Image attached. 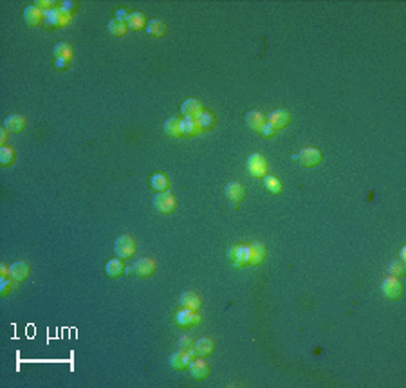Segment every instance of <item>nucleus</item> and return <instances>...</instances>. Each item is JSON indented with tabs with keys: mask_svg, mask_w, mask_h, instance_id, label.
<instances>
[{
	"mask_svg": "<svg viewBox=\"0 0 406 388\" xmlns=\"http://www.w3.org/2000/svg\"><path fill=\"white\" fill-rule=\"evenodd\" d=\"M53 55H55V58L71 60V56H72V47L69 45V43H65V42H60V43H56V45L53 47Z\"/></svg>",
	"mask_w": 406,
	"mask_h": 388,
	"instance_id": "29",
	"label": "nucleus"
},
{
	"mask_svg": "<svg viewBox=\"0 0 406 388\" xmlns=\"http://www.w3.org/2000/svg\"><path fill=\"white\" fill-rule=\"evenodd\" d=\"M60 8H62V11H64L65 15H71L76 11V2H72V0H65V2H62L60 4Z\"/></svg>",
	"mask_w": 406,
	"mask_h": 388,
	"instance_id": "35",
	"label": "nucleus"
},
{
	"mask_svg": "<svg viewBox=\"0 0 406 388\" xmlns=\"http://www.w3.org/2000/svg\"><path fill=\"white\" fill-rule=\"evenodd\" d=\"M43 20L47 27H64L71 22V15H65L58 6L51 11H43Z\"/></svg>",
	"mask_w": 406,
	"mask_h": 388,
	"instance_id": "6",
	"label": "nucleus"
},
{
	"mask_svg": "<svg viewBox=\"0 0 406 388\" xmlns=\"http://www.w3.org/2000/svg\"><path fill=\"white\" fill-rule=\"evenodd\" d=\"M179 307L197 312L200 309V298L195 295V293L184 291V293H181V296H179Z\"/></svg>",
	"mask_w": 406,
	"mask_h": 388,
	"instance_id": "14",
	"label": "nucleus"
},
{
	"mask_svg": "<svg viewBox=\"0 0 406 388\" xmlns=\"http://www.w3.org/2000/svg\"><path fill=\"white\" fill-rule=\"evenodd\" d=\"M34 6H36V8H43L45 11H51V9L56 8V2H53V0H36Z\"/></svg>",
	"mask_w": 406,
	"mask_h": 388,
	"instance_id": "37",
	"label": "nucleus"
},
{
	"mask_svg": "<svg viewBox=\"0 0 406 388\" xmlns=\"http://www.w3.org/2000/svg\"><path fill=\"white\" fill-rule=\"evenodd\" d=\"M43 20V11L40 8H36V6H27L26 9H24V22H26L29 27H36L40 26Z\"/></svg>",
	"mask_w": 406,
	"mask_h": 388,
	"instance_id": "16",
	"label": "nucleus"
},
{
	"mask_svg": "<svg viewBox=\"0 0 406 388\" xmlns=\"http://www.w3.org/2000/svg\"><path fill=\"white\" fill-rule=\"evenodd\" d=\"M114 253L118 258L125 260V258H130L132 255L135 253V242L130 235H119L114 242Z\"/></svg>",
	"mask_w": 406,
	"mask_h": 388,
	"instance_id": "5",
	"label": "nucleus"
},
{
	"mask_svg": "<svg viewBox=\"0 0 406 388\" xmlns=\"http://www.w3.org/2000/svg\"><path fill=\"white\" fill-rule=\"evenodd\" d=\"M245 170L251 177L255 179H262L264 175H267V161L262 154H251L245 161Z\"/></svg>",
	"mask_w": 406,
	"mask_h": 388,
	"instance_id": "3",
	"label": "nucleus"
},
{
	"mask_svg": "<svg viewBox=\"0 0 406 388\" xmlns=\"http://www.w3.org/2000/svg\"><path fill=\"white\" fill-rule=\"evenodd\" d=\"M244 121L247 128H251L253 132H260L264 125H266V116L262 112H258V110H249V112H245Z\"/></svg>",
	"mask_w": 406,
	"mask_h": 388,
	"instance_id": "13",
	"label": "nucleus"
},
{
	"mask_svg": "<svg viewBox=\"0 0 406 388\" xmlns=\"http://www.w3.org/2000/svg\"><path fill=\"white\" fill-rule=\"evenodd\" d=\"M191 347H193V342H191L190 336H182L181 340L177 342V349L179 350H188V349H191Z\"/></svg>",
	"mask_w": 406,
	"mask_h": 388,
	"instance_id": "36",
	"label": "nucleus"
},
{
	"mask_svg": "<svg viewBox=\"0 0 406 388\" xmlns=\"http://www.w3.org/2000/svg\"><path fill=\"white\" fill-rule=\"evenodd\" d=\"M125 24H127V29L139 31V29H143V27H146V18H144V15L139 13V11H132Z\"/></svg>",
	"mask_w": 406,
	"mask_h": 388,
	"instance_id": "21",
	"label": "nucleus"
},
{
	"mask_svg": "<svg viewBox=\"0 0 406 388\" xmlns=\"http://www.w3.org/2000/svg\"><path fill=\"white\" fill-rule=\"evenodd\" d=\"M150 186H152V190L154 191H166L168 190V186H170V181H168V177H166L165 173H154L152 177H150Z\"/></svg>",
	"mask_w": 406,
	"mask_h": 388,
	"instance_id": "26",
	"label": "nucleus"
},
{
	"mask_svg": "<svg viewBox=\"0 0 406 388\" xmlns=\"http://www.w3.org/2000/svg\"><path fill=\"white\" fill-rule=\"evenodd\" d=\"M266 121L271 123L276 130H282V128H285L289 123H291V114L284 109H276V110H273L271 114L266 116Z\"/></svg>",
	"mask_w": 406,
	"mask_h": 388,
	"instance_id": "10",
	"label": "nucleus"
},
{
	"mask_svg": "<svg viewBox=\"0 0 406 388\" xmlns=\"http://www.w3.org/2000/svg\"><path fill=\"white\" fill-rule=\"evenodd\" d=\"M67 62H69V60H65V58H56L55 67L56 69H67Z\"/></svg>",
	"mask_w": 406,
	"mask_h": 388,
	"instance_id": "40",
	"label": "nucleus"
},
{
	"mask_svg": "<svg viewBox=\"0 0 406 388\" xmlns=\"http://www.w3.org/2000/svg\"><path fill=\"white\" fill-rule=\"evenodd\" d=\"M188 370H190V375L193 379H206L208 375H210V367H208V363L204 361L202 358L193 359V361L190 363Z\"/></svg>",
	"mask_w": 406,
	"mask_h": 388,
	"instance_id": "15",
	"label": "nucleus"
},
{
	"mask_svg": "<svg viewBox=\"0 0 406 388\" xmlns=\"http://www.w3.org/2000/svg\"><path fill=\"white\" fill-rule=\"evenodd\" d=\"M202 105H200L199 100H195V98H188L184 100L181 105V114L184 118H191V119H197L200 114H202Z\"/></svg>",
	"mask_w": 406,
	"mask_h": 388,
	"instance_id": "12",
	"label": "nucleus"
},
{
	"mask_svg": "<svg viewBox=\"0 0 406 388\" xmlns=\"http://www.w3.org/2000/svg\"><path fill=\"white\" fill-rule=\"evenodd\" d=\"M152 206L157 213H161V215H170V213H174L175 208H177V201H175L172 191H168V190L159 191L157 195H154Z\"/></svg>",
	"mask_w": 406,
	"mask_h": 388,
	"instance_id": "1",
	"label": "nucleus"
},
{
	"mask_svg": "<svg viewBox=\"0 0 406 388\" xmlns=\"http://www.w3.org/2000/svg\"><path fill=\"white\" fill-rule=\"evenodd\" d=\"M191 349H193L197 358H208V356L213 352V342L210 337H199V340L193 343Z\"/></svg>",
	"mask_w": 406,
	"mask_h": 388,
	"instance_id": "19",
	"label": "nucleus"
},
{
	"mask_svg": "<svg viewBox=\"0 0 406 388\" xmlns=\"http://www.w3.org/2000/svg\"><path fill=\"white\" fill-rule=\"evenodd\" d=\"M228 260L231 262L235 267L249 266L251 248L247 244H237V246H233V248L228 251Z\"/></svg>",
	"mask_w": 406,
	"mask_h": 388,
	"instance_id": "2",
	"label": "nucleus"
},
{
	"mask_svg": "<svg viewBox=\"0 0 406 388\" xmlns=\"http://www.w3.org/2000/svg\"><path fill=\"white\" fill-rule=\"evenodd\" d=\"M15 159V152L13 148L9 147H0V165L2 166H9Z\"/></svg>",
	"mask_w": 406,
	"mask_h": 388,
	"instance_id": "33",
	"label": "nucleus"
},
{
	"mask_svg": "<svg viewBox=\"0 0 406 388\" xmlns=\"http://www.w3.org/2000/svg\"><path fill=\"white\" fill-rule=\"evenodd\" d=\"M404 258H406V248H404V246H402V248H401V258H399V260L404 262Z\"/></svg>",
	"mask_w": 406,
	"mask_h": 388,
	"instance_id": "42",
	"label": "nucleus"
},
{
	"mask_svg": "<svg viewBox=\"0 0 406 388\" xmlns=\"http://www.w3.org/2000/svg\"><path fill=\"white\" fill-rule=\"evenodd\" d=\"M197 123H199L200 130H210V128H213V125H215V118H213L212 112L202 110V114L197 118Z\"/></svg>",
	"mask_w": 406,
	"mask_h": 388,
	"instance_id": "31",
	"label": "nucleus"
},
{
	"mask_svg": "<svg viewBox=\"0 0 406 388\" xmlns=\"http://www.w3.org/2000/svg\"><path fill=\"white\" fill-rule=\"evenodd\" d=\"M163 130L170 137H179L181 135V118H177V116L168 118L165 121V125H163Z\"/></svg>",
	"mask_w": 406,
	"mask_h": 388,
	"instance_id": "23",
	"label": "nucleus"
},
{
	"mask_svg": "<svg viewBox=\"0 0 406 388\" xmlns=\"http://www.w3.org/2000/svg\"><path fill=\"white\" fill-rule=\"evenodd\" d=\"M6 141H8V130H6V128H0V147H4Z\"/></svg>",
	"mask_w": 406,
	"mask_h": 388,
	"instance_id": "41",
	"label": "nucleus"
},
{
	"mask_svg": "<svg viewBox=\"0 0 406 388\" xmlns=\"http://www.w3.org/2000/svg\"><path fill=\"white\" fill-rule=\"evenodd\" d=\"M15 285H17V282H15V280L8 278V276H2V280H0V293H2V296L9 295Z\"/></svg>",
	"mask_w": 406,
	"mask_h": 388,
	"instance_id": "34",
	"label": "nucleus"
},
{
	"mask_svg": "<svg viewBox=\"0 0 406 388\" xmlns=\"http://www.w3.org/2000/svg\"><path fill=\"white\" fill-rule=\"evenodd\" d=\"M130 267H132V273H134L135 276H139V278H148L150 274L156 271V262L148 257H143V258H137Z\"/></svg>",
	"mask_w": 406,
	"mask_h": 388,
	"instance_id": "9",
	"label": "nucleus"
},
{
	"mask_svg": "<svg viewBox=\"0 0 406 388\" xmlns=\"http://www.w3.org/2000/svg\"><path fill=\"white\" fill-rule=\"evenodd\" d=\"M296 156H298V163H300L301 166H305V168H314V166L320 165L323 159L322 152H320L318 148H303Z\"/></svg>",
	"mask_w": 406,
	"mask_h": 388,
	"instance_id": "8",
	"label": "nucleus"
},
{
	"mask_svg": "<svg viewBox=\"0 0 406 388\" xmlns=\"http://www.w3.org/2000/svg\"><path fill=\"white\" fill-rule=\"evenodd\" d=\"M249 248H251L249 266H258V264H262L264 258H266V248H264L260 242H253V244H249Z\"/></svg>",
	"mask_w": 406,
	"mask_h": 388,
	"instance_id": "25",
	"label": "nucleus"
},
{
	"mask_svg": "<svg viewBox=\"0 0 406 388\" xmlns=\"http://www.w3.org/2000/svg\"><path fill=\"white\" fill-rule=\"evenodd\" d=\"M24 127H26V119L22 118L20 114H9L8 118L4 119V128L8 132L18 134V132L24 130Z\"/></svg>",
	"mask_w": 406,
	"mask_h": 388,
	"instance_id": "20",
	"label": "nucleus"
},
{
	"mask_svg": "<svg viewBox=\"0 0 406 388\" xmlns=\"http://www.w3.org/2000/svg\"><path fill=\"white\" fill-rule=\"evenodd\" d=\"M381 293H383V296H385L386 300L395 302V300L401 298V293H402L401 282H399L395 276H388V278H385L383 283H381Z\"/></svg>",
	"mask_w": 406,
	"mask_h": 388,
	"instance_id": "7",
	"label": "nucleus"
},
{
	"mask_svg": "<svg viewBox=\"0 0 406 388\" xmlns=\"http://www.w3.org/2000/svg\"><path fill=\"white\" fill-rule=\"evenodd\" d=\"M200 323V316L197 312L188 311V309H181L175 312V325L179 327H193V325Z\"/></svg>",
	"mask_w": 406,
	"mask_h": 388,
	"instance_id": "11",
	"label": "nucleus"
},
{
	"mask_svg": "<svg viewBox=\"0 0 406 388\" xmlns=\"http://www.w3.org/2000/svg\"><path fill=\"white\" fill-rule=\"evenodd\" d=\"M388 276H395V278H399V276H402V274L406 273V267H404V262L402 260H393L388 264Z\"/></svg>",
	"mask_w": 406,
	"mask_h": 388,
	"instance_id": "32",
	"label": "nucleus"
},
{
	"mask_svg": "<svg viewBox=\"0 0 406 388\" xmlns=\"http://www.w3.org/2000/svg\"><path fill=\"white\" fill-rule=\"evenodd\" d=\"M200 132V127L197 119H191V118H184L181 119V135H195Z\"/></svg>",
	"mask_w": 406,
	"mask_h": 388,
	"instance_id": "27",
	"label": "nucleus"
},
{
	"mask_svg": "<svg viewBox=\"0 0 406 388\" xmlns=\"http://www.w3.org/2000/svg\"><path fill=\"white\" fill-rule=\"evenodd\" d=\"M193 358H197L193 352V349H188V350H175L174 354H170L168 363L170 367L174 368V370H184V368L190 367V363L193 361Z\"/></svg>",
	"mask_w": 406,
	"mask_h": 388,
	"instance_id": "4",
	"label": "nucleus"
},
{
	"mask_svg": "<svg viewBox=\"0 0 406 388\" xmlns=\"http://www.w3.org/2000/svg\"><path fill=\"white\" fill-rule=\"evenodd\" d=\"M107 31H109L112 36H125L127 33V24L125 22H119V20H110L109 26H107Z\"/></svg>",
	"mask_w": 406,
	"mask_h": 388,
	"instance_id": "30",
	"label": "nucleus"
},
{
	"mask_svg": "<svg viewBox=\"0 0 406 388\" xmlns=\"http://www.w3.org/2000/svg\"><path fill=\"white\" fill-rule=\"evenodd\" d=\"M128 11L125 8H119V9H116V20H119V22H127V18H128Z\"/></svg>",
	"mask_w": 406,
	"mask_h": 388,
	"instance_id": "39",
	"label": "nucleus"
},
{
	"mask_svg": "<svg viewBox=\"0 0 406 388\" xmlns=\"http://www.w3.org/2000/svg\"><path fill=\"white\" fill-rule=\"evenodd\" d=\"M260 134L264 135V137H273V135L276 134V128L271 125V123H267L266 121V125L262 127V130H260Z\"/></svg>",
	"mask_w": 406,
	"mask_h": 388,
	"instance_id": "38",
	"label": "nucleus"
},
{
	"mask_svg": "<svg viewBox=\"0 0 406 388\" xmlns=\"http://www.w3.org/2000/svg\"><path fill=\"white\" fill-rule=\"evenodd\" d=\"M224 195H226V199H228L229 203H240L242 199H244V195H245L244 186H242L240 182H235V181L228 182V184H226V188H224Z\"/></svg>",
	"mask_w": 406,
	"mask_h": 388,
	"instance_id": "17",
	"label": "nucleus"
},
{
	"mask_svg": "<svg viewBox=\"0 0 406 388\" xmlns=\"http://www.w3.org/2000/svg\"><path fill=\"white\" fill-rule=\"evenodd\" d=\"M262 182H264V188H266L269 193H280L282 191V182H280L278 177H275V175H264L262 177Z\"/></svg>",
	"mask_w": 406,
	"mask_h": 388,
	"instance_id": "28",
	"label": "nucleus"
},
{
	"mask_svg": "<svg viewBox=\"0 0 406 388\" xmlns=\"http://www.w3.org/2000/svg\"><path fill=\"white\" fill-rule=\"evenodd\" d=\"M29 274V266H27L26 262H15L9 266V278L15 280V282H22V280H26V276Z\"/></svg>",
	"mask_w": 406,
	"mask_h": 388,
	"instance_id": "18",
	"label": "nucleus"
},
{
	"mask_svg": "<svg viewBox=\"0 0 406 388\" xmlns=\"http://www.w3.org/2000/svg\"><path fill=\"white\" fill-rule=\"evenodd\" d=\"M166 31L165 22L159 20V18H152V20L146 22V33L152 36V38H161Z\"/></svg>",
	"mask_w": 406,
	"mask_h": 388,
	"instance_id": "24",
	"label": "nucleus"
},
{
	"mask_svg": "<svg viewBox=\"0 0 406 388\" xmlns=\"http://www.w3.org/2000/svg\"><path fill=\"white\" fill-rule=\"evenodd\" d=\"M105 273L107 276H110V278H118V276H121L123 273H125V264H123L121 258H112V260L107 262L105 266Z\"/></svg>",
	"mask_w": 406,
	"mask_h": 388,
	"instance_id": "22",
	"label": "nucleus"
}]
</instances>
